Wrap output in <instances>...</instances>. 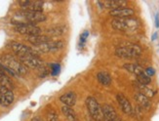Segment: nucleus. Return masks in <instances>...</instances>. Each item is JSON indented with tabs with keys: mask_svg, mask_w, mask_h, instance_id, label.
Segmentation results:
<instances>
[{
	"mask_svg": "<svg viewBox=\"0 0 159 121\" xmlns=\"http://www.w3.org/2000/svg\"><path fill=\"white\" fill-rule=\"evenodd\" d=\"M3 65L5 66V70L9 72L11 75H24L27 73V68L22 62L18 60L15 56L11 54H5L2 58Z\"/></svg>",
	"mask_w": 159,
	"mask_h": 121,
	"instance_id": "f257e3e1",
	"label": "nucleus"
},
{
	"mask_svg": "<svg viewBox=\"0 0 159 121\" xmlns=\"http://www.w3.org/2000/svg\"><path fill=\"white\" fill-rule=\"evenodd\" d=\"M111 26L114 30L123 32H133L138 30L140 24L139 21L134 18L114 19L111 21Z\"/></svg>",
	"mask_w": 159,
	"mask_h": 121,
	"instance_id": "f03ea898",
	"label": "nucleus"
},
{
	"mask_svg": "<svg viewBox=\"0 0 159 121\" xmlns=\"http://www.w3.org/2000/svg\"><path fill=\"white\" fill-rule=\"evenodd\" d=\"M142 54V48L139 45L130 43L115 49V55L123 59H133L139 57Z\"/></svg>",
	"mask_w": 159,
	"mask_h": 121,
	"instance_id": "7ed1b4c3",
	"label": "nucleus"
},
{
	"mask_svg": "<svg viewBox=\"0 0 159 121\" xmlns=\"http://www.w3.org/2000/svg\"><path fill=\"white\" fill-rule=\"evenodd\" d=\"M86 106L88 110H89L91 116L96 121H102L103 119L102 106L99 105L97 100L93 97H88L86 99Z\"/></svg>",
	"mask_w": 159,
	"mask_h": 121,
	"instance_id": "20e7f679",
	"label": "nucleus"
},
{
	"mask_svg": "<svg viewBox=\"0 0 159 121\" xmlns=\"http://www.w3.org/2000/svg\"><path fill=\"white\" fill-rule=\"evenodd\" d=\"M20 61L22 62L27 68H30L42 69L46 66L44 62L41 60L38 56H35V55H33V54H29V55L21 57Z\"/></svg>",
	"mask_w": 159,
	"mask_h": 121,
	"instance_id": "39448f33",
	"label": "nucleus"
},
{
	"mask_svg": "<svg viewBox=\"0 0 159 121\" xmlns=\"http://www.w3.org/2000/svg\"><path fill=\"white\" fill-rule=\"evenodd\" d=\"M15 31L17 33L24 35H39L41 33V28L36 24H22L15 27Z\"/></svg>",
	"mask_w": 159,
	"mask_h": 121,
	"instance_id": "423d86ee",
	"label": "nucleus"
},
{
	"mask_svg": "<svg viewBox=\"0 0 159 121\" xmlns=\"http://www.w3.org/2000/svg\"><path fill=\"white\" fill-rule=\"evenodd\" d=\"M9 46H10V48L13 50V52L16 54V55L19 56V58L24 57V56H27V55H29V54H33V55H35V53H34V51H33L32 48L28 47V46L24 45V44L20 43V42L11 41Z\"/></svg>",
	"mask_w": 159,
	"mask_h": 121,
	"instance_id": "0eeeda50",
	"label": "nucleus"
},
{
	"mask_svg": "<svg viewBox=\"0 0 159 121\" xmlns=\"http://www.w3.org/2000/svg\"><path fill=\"white\" fill-rule=\"evenodd\" d=\"M135 12L132 8L129 7H121L115 10H110V15L113 17L114 19H125V18H131L134 16Z\"/></svg>",
	"mask_w": 159,
	"mask_h": 121,
	"instance_id": "6e6552de",
	"label": "nucleus"
},
{
	"mask_svg": "<svg viewBox=\"0 0 159 121\" xmlns=\"http://www.w3.org/2000/svg\"><path fill=\"white\" fill-rule=\"evenodd\" d=\"M116 100H117V102H118L121 110H122L124 113H126L128 115L133 114V107L131 106V103L122 93H118L116 95Z\"/></svg>",
	"mask_w": 159,
	"mask_h": 121,
	"instance_id": "1a4fd4ad",
	"label": "nucleus"
},
{
	"mask_svg": "<svg viewBox=\"0 0 159 121\" xmlns=\"http://www.w3.org/2000/svg\"><path fill=\"white\" fill-rule=\"evenodd\" d=\"M102 111H103V119L106 121H115L118 118V115H117L114 107H111L110 105H107V103L102 105Z\"/></svg>",
	"mask_w": 159,
	"mask_h": 121,
	"instance_id": "9d476101",
	"label": "nucleus"
},
{
	"mask_svg": "<svg viewBox=\"0 0 159 121\" xmlns=\"http://www.w3.org/2000/svg\"><path fill=\"white\" fill-rule=\"evenodd\" d=\"M134 99L137 102L138 106L141 107L144 110H149L150 107H151V103L149 102V99L148 97H145V95L139 93V92H137L134 95Z\"/></svg>",
	"mask_w": 159,
	"mask_h": 121,
	"instance_id": "9b49d317",
	"label": "nucleus"
},
{
	"mask_svg": "<svg viewBox=\"0 0 159 121\" xmlns=\"http://www.w3.org/2000/svg\"><path fill=\"white\" fill-rule=\"evenodd\" d=\"M133 85L138 90V92H139V93L145 95V97H148V99L154 97V95H155V91H153L151 88H149L148 85L141 84V83H139L138 81L133 82Z\"/></svg>",
	"mask_w": 159,
	"mask_h": 121,
	"instance_id": "f8f14e48",
	"label": "nucleus"
},
{
	"mask_svg": "<svg viewBox=\"0 0 159 121\" xmlns=\"http://www.w3.org/2000/svg\"><path fill=\"white\" fill-rule=\"evenodd\" d=\"M26 40H27L29 43H31L33 46H37L40 45L42 43H46L51 41V38L47 35H28L26 37Z\"/></svg>",
	"mask_w": 159,
	"mask_h": 121,
	"instance_id": "ddd939ff",
	"label": "nucleus"
},
{
	"mask_svg": "<svg viewBox=\"0 0 159 121\" xmlns=\"http://www.w3.org/2000/svg\"><path fill=\"white\" fill-rule=\"evenodd\" d=\"M60 101L65 103V106L68 107H73L76 103V94L74 92H68L60 97Z\"/></svg>",
	"mask_w": 159,
	"mask_h": 121,
	"instance_id": "4468645a",
	"label": "nucleus"
},
{
	"mask_svg": "<svg viewBox=\"0 0 159 121\" xmlns=\"http://www.w3.org/2000/svg\"><path fill=\"white\" fill-rule=\"evenodd\" d=\"M123 68L126 70H128L129 72L135 74L136 76H140V75H142V74L145 73V69L142 68L141 65H136V64H125V65H123Z\"/></svg>",
	"mask_w": 159,
	"mask_h": 121,
	"instance_id": "2eb2a0df",
	"label": "nucleus"
},
{
	"mask_svg": "<svg viewBox=\"0 0 159 121\" xmlns=\"http://www.w3.org/2000/svg\"><path fill=\"white\" fill-rule=\"evenodd\" d=\"M127 4L126 1H123V0H110V1H104L102 3V5L103 8H108V9L111 10H115L118 9L121 7H125V5Z\"/></svg>",
	"mask_w": 159,
	"mask_h": 121,
	"instance_id": "dca6fc26",
	"label": "nucleus"
},
{
	"mask_svg": "<svg viewBox=\"0 0 159 121\" xmlns=\"http://www.w3.org/2000/svg\"><path fill=\"white\" fill-rule=\"evenodd\" d=\"M97 79L103 86H110L111 84V76L107 72H100L97 74Z\"/></svg>",
	"mask_w": 159,
	"mask_h": 121,
	"instance_id": "f3484780",
	"label": "nucleus"
},
{
	"mask_svg": "<svg viewBox=\"0 0 159 121\" xmlns=\"http://www.w3.org/2000/svg\"><path fill=\"white\" fill-rule=\"evenodd\" d=\"M0 86H3L10 90H13L15 88L13 81L7 74H0Z\"/></svg>",
	"mask_w": 159,
	"mask_h": 121,
	"instance_id": "a211bd4d",
	"label": "nucleus"
},
{
	"mask_svg": "<svg viewBox=\"0 0 159 121\" xmlns=\"http://www.w3.org/2000/svg\"><path fill=\"white\" fill-rule=\"evenodd\" d=\"M65 27L64 26H57V27H53L51 28H49L47 30V33L52 36H60L62 35L65 32Z\"/></svg>",
	"mask_w": 159,
	"mask_h": 121,
	"instance_id": "6ab92c4d",
	"label": "nucleus"
},
{
	"mask_svg": "<svg viewBox=\"0 0 159 121\" xmlns=\"http://www.w3.org/2000/svg\"><path fill=\"white\" fill-rule=\"evenodd\" d=\"M0 93H1L4 97L6 98V100L8 101V103H11L14 102V94H13V91L10 90V89H7L5 87L3 86H0Z\"/></svg>",
	"mask_w": 159,
	"mask_h": 121,
	"instance_id": "aec40b11",
	"label": "nucleus"
},
{
	"mask_svg": "<svg viewBox=\"0 0 159 121\" xmlns=\"http://www.w3.org/2000/svg\"><path fill=\"white\" fill-rule=\"evenodd\" d=\"M62 112L64 113V115L66 118H68L72 121H75V118H76V115H75L73 110L70 107L68 106H64L62 107Z\"/></svg>",
	"mask_w": 159,
	"mask_h": 121,
	"instance_id": "412c9836",
	"label": "nucleus"
},
{
	"mask_svg": "<svg viewBox=\"0 0 159 121\" xmlns=\"http://www.w3.org/2000/svg\"><path fill=\"white\" fill-rule=\"evenodd\" d=\"M27 10L33 11V12H41L43 10V2L42 1H31L30 5L28 6Z\"/></svg>",
	"mask_w": 159,
	"mask_h": 121,
	"instance_id": "4be33fe9",
	"label": "nucleus"
},
{
	"mask_svg": "<svg viewBox=\"0 0 159 121\" xmlns=\"http://www.w3.org/2000/svg\"><path fill=\"white\" fill-rule=\"evenodd\" d=\"M132 116H134V117H135L136 119H138V120H142L144 117V110L141 107L137 106L135 107V110H133Z\"/></svg>",
	"mask_w": 159,
	"mask_h": 121,
	"instance_id": "5701e85b",
	"label": "nucleus"
},
{
	"mask_svg": "<svg viewBox=\"0 0 159 121\" xmlns=\"http://www.w3.org/2000/svg\"><path fill=\"white\" fill-rule=\"evenodd\" d=\"M137 81L141 83V84H144V85H148L150 82H151V78L149 76L146 75L145 73L142 74L140 76H137Z\"/></svg>",
	"mask_w": 159,
	"mask_h": 121,
	"instance_id": "b1692460",
	"label": "nucleus"
},
{
	"mask_svg": "<svg viewBox=\"0 0 159 121\" xmlns=\"http://www.w3.org/2000/svg\"><path fill=\"white\" fill-rule=\"evenodd\" d=\"M47 120L48 121H59L58 115L55 110H50L47 113Z\"/></svg>",
	"mask_w": 159,
	"mask_h": 121,
	"instance_id": "393cba45",
	"label": "nucleus"
},
{
	"mask_svg": "<svg viewBox=\"0 0 159 121\" xmlns=\"http://www.w3.org/2000/svg\"><path fill=\"white\" fill-rule=\"evenodd\" d=\"M0 105H1L2 107H9L10 106V103H8L6 98L4 97V96L1 93H0Z\"/></svg>",
	"mask_w": 159,
	"mask_h": 121,
	"instance_id": "a878e982",
	"label": "nucleus"
},
{
	"mask_svg": "<svg viewBox=\"0 0 159 121\" xmlns=\"http://www.w3.org/2000/svg\"><path fill=\"white\" fill-rule=\"evenodd\" d=\"M145 74L148 76L151 77V76L154 75V74H155V70H154V68H148L145 70Z\"/></svg>",
	"mask_w": 159,
	"mask_h": 121,
	"instance_id": "bb28decb",
	"label": "nucleus"
},
{
	"mask_svg": "<svg viewBox=\"0 0 159 121\" xmlns=\"http://www.w3.org/2000/svg\"><path fill=\"white\" fill-rule=\"evenodd\" d=\"M88 34H89V33H88V31H84V33H82V34H81V42H83V43L85 42Z\"/></svg>",
	"mask_w": 159,
	"mask_h": 121,
	"instance_id": "cd10ccee",
	"label": "nucleus"
},
{
	"mask_svg": "<svg viewBox=\"0 0 159 121\" xmlns=\"http://www.w3.org/2000/svg\"><path fill=\"white\" fill-rule=\"evenodd\" d=\"M0 74H6L5 66H4L1 62H0Z\"/></svg>",
	"mask_w": 159,
	"mask_h": 121,
	"instance_id": "c85d7f7f",
	"label": "nucleus"
},
{
	"mask_svg": "<svg viewBox=\"0 0 159 121\" xmlns=\"http://www.w3.org/2000/svg\"><path fill=\"white\" fill-rule=\"evenodd\" d=\"M155 26H156V27H159V16H158V14L155 16Z\"/></svg>",
	"mask_w": 159,
	"mask_h": 121,
	"instance_id": "c756f323",
	"label": "nucleus"
},
{
	"mask_svg": "<svg viewBox=\"0 0 159 121\" xmlns=\"http://www.w3.org/2000/svg\"><path fill=\"white\" fill-rule=\"evenodd\" d=\"M31 121H43V119L41 117H39V116H35V117H33L31 119Z\"/></svg>",
	"mask_w": 159,
	"mask_h": 121,
	"instance_id": "7c9ffc66",
	"label": "nucleus"
},
{
	"mask_svg": "<svg viewBox=\"0 0 159 121\" xmlns=\"http://www.w3.org/2000/svg\"><path fill=\"white\" fill-rule=\"evenodd\" d=\"M155 37H157V34H156V33H154V34H153V36H152V40H154V39H155Z\"/></svg>",
	"mask_w": 159,
	"mask_h": 121,
	"instance_id": "2f4dec72",
	"label": "nucleus"
},
{
	"mask_svg": "<svg viewBox=\"0 0 159 121\" xmlns=\"http://www.w3.org/2000/svg\"><path fill=\"white\" fill-rule=\"evenodd\" d=\"M115 121H122V120H121V119H120V118L118 117V118H117V119H116Z\"/></svg>",
	"mask_w": 159,
	"mask_h": 121,
	"instance_id": "473e14b6",
	"label": "nucleus"
},
{
	"mask_svg": "<svg viewBox=\"0 0 159 121\" xmlns=\"http://www.w3.org/2000/svg\"><path fill=\"white\" fill-rule=\"evenodd\" d=\"M75 121H76V120H75Z\"/></svg>",
	"mask_w": 159,
	"mask_h": 121,
	"instance_id": "72a5a7b5",
	"label": "nucleus"
}]
</instances>
